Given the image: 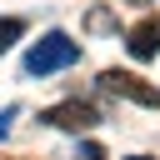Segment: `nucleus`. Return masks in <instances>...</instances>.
I'll return each instance as SVG.
<instances>
[{
  "instance_id": "nucleus-8",
  "label": "nucleus",
  "mask_w": 160,
  "mask_h": 160,
  "mask_svg": "<svg viewBox=\"0 0 160 160\" xmlns=\"http://www.w3.org/2000/svg\"><path fill=\"white\" fill-rule=\"evenodd\" d=\"M10 115H15V110H0V135L10 130Z\"/></svg>"
},
{
  "instance_id": "nucleus-11",
  "label": "nucleus",
  "mask_w": 160,
  "mask_h": 160,
  "mask_svg": "<svg viewBox=\"0 0 160 160\" xmlns=\"http://www.w3.org/2000/svg\"><path fill=\"white\" fill-rule=\"evenodd\" d=\"M0 160H20V155H0Z\"/></svg>"
},
{
  "instance_id": "nucleus-9",
  "label": "nucleus",
  "mask_w": 160,
  "mask_h": 160,
  "mask_svg": "<svg viewBox=\"0 0 160 160\" xmlns=\"http://www.w3.org/2000/svg\"><path fill=\"white\" fill-rule=\"evenodd\" d=\"M130 160H155V155H130Z\"/></svg>"
},
{
  "instance_id": "nucleus-4",
  "label": "nucleus",
  "mask_w": 160,
  "mask_h": 160,
  "mask_svg": "<svg viewBox=\"0 0 160 160\" xmlns=\"http://www.w3.org/2000/svg\"><path fill=\"white\" fill-rule=\"evenodd\" d=\"M125 45H130V55H135V60H155V55H160V20H155V15H145L140 25H130Z\"/></svg>"
},
{
  "instance_id": "nucleus-6",
  "label": "nucleus",
  "mask_w": 160,
  "mask_h": 160,
  "mask_svg": "<svg viewBox=\"0 0 160 160\" xmlns=\"http://www.w3.org/2000/svg\"><path fill=\"white\" fill-rule=\"evenodd\" d=\"M115 25H120V20H115V15L105 10V5H95V10L85 15V30H115Z\"/></svg>"
},
{
  "instance_id": "nucleus-3",
  "label": "nucleus",
  "mask_w": 160,
  "mask_h": 160,
  "mask_svg": "<svg viewBox=\"0 0 160 160\" xmlns=\"http://www.w3.org/2000/svg\"><path fill=\"white\" fill-rule=\"evenodd\" d=\"M40 120L55 125V130H75V135H80V130H90V125L100 120V110H95L90 100H65V105H50Z\"/></svg>"
},
{
  "instance_id": "nucleus-1",
  "label": "nucleus",
  "mask_w": 160,
  "mask_h": 160,
  "mask_svg": "<svg viewBox=\"0 0 160 160\" xmlns=\"http://www.w3.org/2000/svg\"><path fill=\"white\" fill-rule=\"evenodd\" d=\"M75 60H80V45H75L65 30H50V35H40V40L30 45V55H25V75L45 80V75H55V70H70Z\"/></svg>"
},
{
  "instance_id": "nucleus-5",
  "label": "nucleus",
  "mask_w": 160,
  "mask_h": 160,
  "mask_svg": "<svg viewBox=\"0 0 160 160\" xmlns=\"http://www.w3.org/2000/svg\"><path fill=\"white\" fill-rule=\"evenodd\" d=\"M20 35H25V20H20V15H5V20H0V55H5Z\"/></svg>"
},
{
  "instance_id": "nucleus-10",
  "label": "nucleus",
  "mask_w": 160,
  "mask_h": 160,
  "mask_svg": "<svg viewBox=\"0 0 160 160\" xmlns=\"http://www.w3.org/2000/svg\"><path fill=\"white\" fill-rule=\"evenodd\" d=\"M130 5H155V0H130Z\"/></svg>"
},
{
  "instance_id": "nucleus-2",
  "label": "nucleus",
  "mask_w": 160,
  "mask_h": 160,
  "mask_svg": "<svg viewBox=\"0 0 160 160\" xmlns=\"http://www.w3.org/2000/svg\"><path fill=\"white\" fill-rule=\"evenodd\" d=\"M100 85H105L110 95H125V100L145 105V110H155V105H160V90H155V85H145V80H140V75H130V70H105V75H100Z\"/></svg>"
},
{
  "instance_id": "nucleus-7",
  "label": "nucleus",
  "mask_w": 160,
  "mask_h": 160,
  "mask_svg": "<svg viewBox=\"0 0 160 160\" xmlns=\"http://www.w3.org/2000/svg\"><path fill=\"white\" fill-rule=\"evenodd\" d=\"M75 160H105V150H100V145H95V140H85V145H80V150H75Z\"/></svg>"
}]
</instances>
